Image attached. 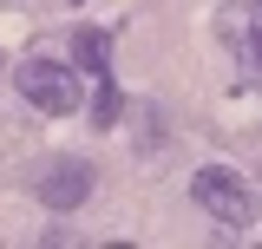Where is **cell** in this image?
Segmentation results:
<instances>
[{
	"label": "cell",
	"mask_w": 262,
	"mask_h": 249,
	"mask_svg": "<svg viewBox=\"0 0 262 249\" xmlns=\"http://www.w3.org/2000/svg\"><path fill=\"white\" fill-rule=\"evenodd\" d=\"M190 197H196V210L210 223H223V230H249L256 223V190H249V177H236L229 164H203L190 177Z\"/></svg>",
	"instance_id": "obj_1"
},
{
	"label": "cell",
	"mask_w": 262,
	"mask_h": 249,
	"mask_svg": "<svg viewBox=\"0 0 262 249\" xmlns=\"http://www.w3.org/2000/svg\"><path fill=\"white\" fill-rule=\"evenodd\" d=\"M13 86H20V98H27V105L53 112V118L79 112V72H66L59 59H27L20 72H13Z\"/></svg>",
	"instance_id": "obj_2"
},
{
	"label": "cell",
	"mask_w": 262,
	"mask_h": 249,
	"mask_svg": "<svg viewBox=\"0 0 262 249\" xmlns=\"http://www.w3.org/2000/svg\"><path fill=\"white\" fill-rule=\"evenodd\" d=\"M92 164H85V157H53V164H46V171H39V177H33V197H39V203H46V210H79V203H85V197H92Z\"/></svg>",
	"instance_id": "obj_3"
},
{
	"label": "cell",
	"mask_w": 262,
	"mask_h": 249,
	"mask_svg": "<svg viewBox=\"0 0 262 249\" xmlns=\"http://www.w3.org/2000/svg\"><path fill=\"white\" fill-rule=\"evenodd\" d=\"M216 33H223L229 53L243 59V72L262 79V13H256V7H229V13H216Z\"/></svg>",
	"instance_id": "obj_4"
},
{
	"label": "cell",
	"mask_w": 262,
	"mask_h": 249,
	"mask_svg": "<svg viewBox=\"0 0 262 249\" xmlns=\"http://www.w3.org/2000/svg\"><path fill=\"white\" fill-rule=\"evenodd\" d=\"M72 59H79V72L85 79H112V33H98V27H79V39H72Z\"/></svg>",
	"instance_id": "obj_5"
},
{
	"label": "cell",
	"mask_w": 262,
	"mask_h": 249,
	"mask_svg": "<svg viewBox=\"0 0 262 249\" xmlns=\"http://www.w3.org/2000/svg\"><path fill=\"white\" fill-rule=\"evenodd\" d=\"M118 118H125V92H118L112 79H98V92H92V125H98V131H112Z\"/></svg>",
	"instance_id": "obj_6"
},
{
	"label": "cell",
	"mask_w": 262,
	"mask_h": 249,
	"mask_svg": "<svg viewBox=\"0 0 262 249\" xmlns=\"http://www.w3.org/2000/svg\"><path fill=\"white\" fill-rule=\"evenodd\" d=\"M256 13H262V0H256Z\"/></svg>",
	"instance_id": "obj_7"
}]
</instances>
